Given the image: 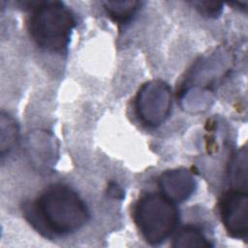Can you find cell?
<instances>
[{"mask_svg":"<svg viewBox=\"0 0 248 248\" xmlns=\"http://www.w3.org/2000/svg\"><path fill=\"white\" fill-rule=\"evenodd\" d=\"M23 214L41 234L52 238L76 232L89 219L85 202L70 186L54 183L23 206Z\"/></svg>","mask_w":248,"mask_h":248,"instance_id":"6da1fadb","label":"cell"},{"mask_svg":"<svg viewBox=\"0 0 248 248\" xmlns=\"http://www.w3.org/2000/svg\"><path fill=\"white\" fill-rule=\"evenodd\" d=\"M30 10L27 29L32 40L42 48L60 52L67 48L76 26L74 14L59 1H26Z\"/></svg>","mask_w":248,"mask_h":248,"instance_id":"7a4b0ae2","label":"cell"},{"mask_svg":"<svg viewBox=\"0 0 248 248\" xmlns=\"http://www.w3.org/2000/svg\"><path fill=\"white\" fill-rule=\"evenodd\" d=\"M134 221L146 242L163 243L175 230L179 212L175 202L161 192H148L136 202Z\"/></svg>","mask_w":248,"mask_h":248,"instance_id":"3957f363","label":"cell"},{"mask_svg":"<svg viewBox=\"0 0 248 248\" xmlns=\"http://www.w3.org/2000/svg\"><path fill=\"white\" fill-rule=\"evenodd\" d=\"M171 108V90L168 83L156 79L144 83L135 100L139 120L147 127H158L168 118Z\"/></svg>","mask_w":248,"mask_h":248,"instance_id":"277c9868","label":"cell"},{"mask_svg":"<svg viewBox=\"0 0 248 248\" xmlns=\"http://www.w3.org/2000/svg\"><path fill=\"white\" fill-rule=\"evenodd\" d=\"M219 213L231 237L246 239L248 236L247 190L229 188L220 198Z\"/></svg>","mask_w":248,"mask_h":248,"instance_id":"5b68a950","label":"cell"},{"mask_svg":"<svg viewBox=\"0 0 248 248\" xmlns=\"http://www.w3.org/2000/svg\"><path fill=\"white\" fill-rule=\"evenodd\" d=\"M158 185L161 193L176 203L188 200L193 195L197 182L188 170L173 169L161 173Z\"/></svg>","mask_w":248,"mask_h":248,"instance_id":"8992f818","label":"cell"},{"mask_svg":"<svg viewBox=\"0 0 248 248\" xmlns=\"http://www.w3.org/2000/svg\"><path fill=\"white\" fill-rule=\"evenodd\" d=\"M247 150L246 147L233 154L228 169V180L230 188L247 190Z\"/></svg>","mask_w":248,"mask_h":248,"instance_id":"52a82bcc","label":"cell"},{"mask_svg":"<svg viewBox=\"0 0 248 248\" xmlns=\"http://www.w3.org/2000/svg\"><path fill=\"white\" fill-rule=\"evenodd\" d=\"M172 247H211L212 243L203 232L196 226L188 225L180 229L175 234Z\"/></svg>","mask_w":248,"mask_h":248,"instance_id":"ba28073f","label":"cell"},{"mask_svg":"<svg viewBox=\"0 0 248 248\" xmlns=\"http://www.w3.org/2000/svg\"><path fill=\"white\" fill-rule=\"evenodd\" d=\"M139 1H107L103 2L104 9L107 15L119 24H125L129 22L136 15L139 7L140 6Z\"/></svg>","mask_w":248,"mask_h":248,"instance_id":"9c48e42d","label":"cell"},{"mask_svg":"<svg viewBox=\"0 0 248 248\" xmlns=\"http://www.w3.org/2000/svg\"><path fill=\"white\" fill-rule=\"evenodd\" d=\"M1 126L7 130L6 136H1V154L4 156L5 152H9L16 141L18 129L15 120L8 114H1Z\"/></svg>","mask_w":248,"mask_h":248,"instance_id":"30bf717a","label":"cell"},{"mask_svg":"<svg viewBox=\"0 0 248 248\" xmlns=\"http://www.w3.org/2000/svg\"><path fill=\"white\" fill-rule=\"evenodd\" d=\"M191 4L207 17H217L223 10V4L217 1H193Z\"/></svg>","mask_w":248,"mask_h":248,"instance_id":"8fae6325","label":"cell"},{"mask_svg":"<svg viewBox=\"0 0 248 248\" xmlns=\"http://www.w3.org/2000/svg\"><path fill=\"white\" fill-rule=\"evenodd\" d=\"M108 193L109 197H112L116 200H121L124 198V193L122 189L115 182L109 183V186L108 187Z\"/></svg>","mask_w":248,"mask_h":248,"instance_id":"7c38bea8","label":"cell"}]
</instances>
